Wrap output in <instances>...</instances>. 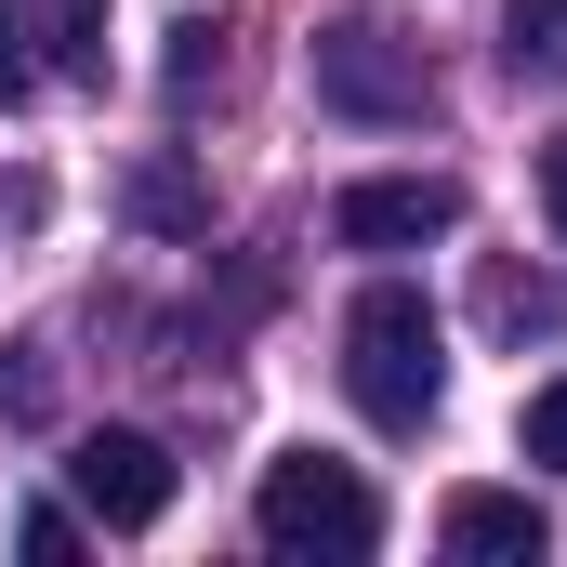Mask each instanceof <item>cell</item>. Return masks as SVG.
I'll return each mask as SVG.
<instances>
[{
    "label": "cell",
    "instance_id": "obj_16",
    "mask_svg": "<svg viewBox=\"0 0 567 567\" xmlns=\"http://www.w3.org/2000/svg\"><path fill=\"white\" fill-rule=\"evenodd\" d=\"M542 212H555V238H567V133L542 145Z\"/></svg>",
    "mask_w": 567,
    "mask_h": 567
},
{
    "label": "cell",
    "instance_id": "obj_13",
    "mask_svg": "<svg viewBox=\"0 0 567 567\" xmlns=\"http://www.w3.org/2000/svg\"><path fill=\"white\" fill-rule=\"evenodd\" d=\"M515 449H528V462H555V475H567V370L542 383V396H528V423H515Z\"/></svg>",
    "mask_w": 567,
    "mask_h": 567
},
{
    "label": "cell",
    "instance_id": "obj_2",
    "mask_svg": "<svg viewBox=\"0 0 567 567\" xmlns=\"http://www.w3.org/2000/svg\"><path fill=\"white\" fill-rule=\"evenodd\" d=\"M251 528H265V555H330V567H357L370 542H383V488H370L357 462H330V449H278L265 488H251Z\"/></svg>",
    "mask_w": 567,
    "mask_h": 567
},
{
    "label": "cell",
    "instance_id": "obj_8",
    "mask_svg": "<svg viewBox=\"0 0 567 567\" xmlns=\"http://www.w3.org/2000/svg\"><path fill=\"white\" fill-rule=\"evenodd\" d=\"M13 13H27V40H53L66 80H106V0H13Z\"/></svg>",
    "mask_w": 567,
    "mask_h": 567
},
{
    "label": "cell",
    "instance_id": "obj_6",
    "mask_svg": "<svg viewBox=\"0 0 567 567\" xmlns=\"http://www.w3.org/2000/svg\"><path fill=\"white\" fill-rule=\"evenodd\" d=\"M435 542H449V555H475V567H528L555 528H542V502H528V488H449V502H435Z\"/></svg>",
    "mask_w": 567,
    "mask_h": 567
},
{
    "label": "cell",
    "instance_id": "obj_4",
    "mask_svg": "<svg viewBox=\"0 0 567 567\" xmlns=\"http://www.w3.org/2000/svg\"><path fill=\"white\" fill-rule=\"evenodd\" d=\"M449 225H462V185H449V172H370V185L330 198V238H343V251H423Z\"/></svg>",
    "mask_w": 567,
    "mask_h": 567
},
{
    "label": "cell",
    "instance_id": "obj_5",
    "mask_svg": "<svg viewBox=\"0 0 567 567\" xmlns=\"http://www.w3.org/2000/svg\"><path fill=\"white\" fill-rule=\"evenodd\" d=\"M66 488H80V515H93V528H158V515H172V449H158V435H80V449H66Z\"/></svg>",
    "mask_w": 567,
    "mask_h": 567
},
{
    "label": "cell",
    "instance_id": "obj_7",
    "mask_svg": "<svg viewBox=\"0 0 567 567\" xmlns=\"http://www.w3.org/2000/svg\"><path fill=\"white\" fill-rule=\"evenodd\" d=\"M502 66L528 93H567V0H502Z\"/></svg>",
    "mask_w": 567,
    "mask_h": 567
},
{
    "label": "cell",
    "instance_id": "obj_9",
    "mask_svg": "<svg viewBox=\"0 0 567 567\" xmlns=\"http://www.w3.org/2000/svg\"><path fill=\"white\" fill-rule=\"evenodd\" d=\"M133 225H145V238H198V225H212V198H198L185 158H145V172H133Z\"/></svg>",
    "mask_w": 567,
    "mask_h": 567
},
{
    "label": "cell",
    "instance_id": "obj_3",
    "mask_svg": "<svg viewBox=\"0 0 567 567\" xmlns=\"http://www.w3.org/2000/svg\"><path fill=\"white\" fill-rule=\"evenodd\" d=\"M317 106H330V120H370V133H410V120H435V66H423V40H396L383 13L317 27Z\"/></svg>",
    "mask_w": 567,
    "mask_h": 567
},
{
    "label": "cell",
    "instance_id": "obj_1",
    "mask_svg": "<svg viewBox=\"0 0 567 567\" xmlns=\"http://www.w3.org/2000/svg\"><path fill=\"white\" fill-rule=\"evenodd\" d=\"M343 396H357V423H383V435L435 423V396H449V330H435V303L410 278H370L343 303Z\"/></svg>",
    "mask_w": 567,
    "mask_h": 567
},
{
    "label": "cell",
    "instance_id": "obj_11",
    "mask_svg": "<svg viewBox=\"0 0 567 567\" xmlns=\"http://www.w3.org/2000/svg\"><path fill=\"white\" fill-rule=\"evenodd\" d=\"M212 80H225V27L198 13V27H172V106H198Z\"/></svg>",
    "mask_w": 567,
    "mask_h": 567
},
{
    "label": "cell",
    "instance_id": "obj_10",
    "mask_svg": "<svg viewBox=\"0 0 567 567\" xmlns=\"http://www.w3.org/2000/svg\"><path fill=\"white\" fill-rule=\"evenodd\" d=\"M475 303H488V330H567V278H528V265H488Z\"/></svg>",
    "mask_w": 567,
    "mask_h": 567
},
{
    "label": "cell",
    "instance_id": "obj_14",
    "mask_svg": "<svg viewBox=\"0 0 567 567\" xmlns=\"http://www.w3.org/2000/svg\"><path fill=\"white\" fill-rule=\"evenodd\" d=\"M0 410H13V423H53V357H40V343H13V370H0Z\"/></svg>",
    "mask_w": 567,
    "mask_h": 567
},
{
    "label": "cell",
    "instance_id": "obj_15",
    "mask_svg": "<svg viewBox=\"0 0 567 567\" xmlns=\"http://www.w3.org/2000/svg\"><path fill=\"white\" fill-rule=\"evenodd\" d=\"M27 80H40V53H27V13H13V0H0V106H13V93H27Z\"/></svg>",
    "mask_w": 567,
    "mask_h": 567
},
{
    "label": "cell",
    "instance_id": "obj_12",
    "mask_svg": "<svg viewBox=\"0 0 567 567\" xmlns=\"http://www.w3.org/2000/svg\"><path fill=\"white\" fill-rule=\"evenodd\" d=\"M13 555H27V567H66V555H80V515H66V502H27V515H13Z\"/></svg>",
    "mask_w": 567,
    "mask_h": 567
}]
</instances>
